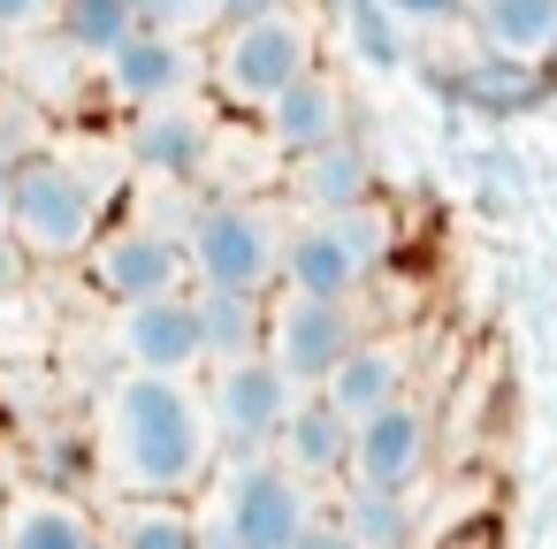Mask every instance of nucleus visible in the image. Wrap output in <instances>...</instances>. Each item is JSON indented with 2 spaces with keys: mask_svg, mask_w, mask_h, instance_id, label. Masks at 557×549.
I'll return each mask as SVG.
<instances>
[{
  "mask_svg": "<svg viewBox=\"0 0 557 549\" xmlns=\"http://www.w3.org/2000/svg\"><path fill=\"white\" fill-rule=\"evenodd\" d=\"M92 450L115 496H184L222 473V435L191 374H108L92 397Z\"/></svg>",
  "mask_w": 557,
  "mask_h": 549,
  "instance_id": "1",
  "label": "nucleus"
},
{
  "mask_svg": "<svg viewBox=\"0 0 557 549\" xmlns=\"http://www.w3.org/2000/svg\"><path fill=\"white\" fill-rule=\"evenodd\" d=\"M306 70H321V24L306 9H275V16H252V24H222L207 39V85L222 108H245V115H268Z\"/></svg>",
  "mask_w": 557,
  "mask_h": 549,
  "instance_id": "2",
  "label": "nucleus"
},
{
  "mask_svg": "<svg viewBox=\"0 0 557 549\" xmlns=\"http://www.w3.org/2000/svg\"><path fill=\"white\" fill-rule=\"evenodd\" d=\"M313 526V481H298L275 450L222 458L214 503L199 511V549H298Z\"/></svg>",
  "mask_w": 557,
  "mask_h": 549,
  "instance_id": "3",
  "label": "nucleus"
},
{
  "mask_svg": "<svg viewBox=\"0 0 557 549\" xmlns=\"http://www.w3.org/2000/svg\"><path fill=\"white\" fill-rule=\"evenodd\" d=\"M100 229H108V199H100V184H92L77 161H62V153H32V161H16L9 237H16L39 267H70V260H85V252L100 245Z\"/></svg>",
  "mask_w": 557,
  "mask_h": 549,
  "instance_id": "4",
  "label": "nucleus"
},
{
  "mask_svg": "<svg viewBox=\"0 0 557 549\" xmlns=\"http://www.w3.org/2000/svg\"><path fill=\"white\" fill-rule=\"evenodd\" d=\"M283 245H290V222L268 199H207L184 222V252H191V283L199 290L275 298L283 290Z\"/></svg>",
  "mask_w": 557,
  "mask_h": 549,
  "instance_id": "5",
  "label": "nucleus"
},
{
  "mask_svg": "<svg viewBox=\"0 0 557 549\" xmlns=\"http://www.w3.org/2000/svg\"><path fill=\"white\" fill-rule=\"evenodd\" d=\"M397 252V222L374 207H351V214H306L290 222V245H283V290H306V298H359Z\"/></svg>",
  "mask_w": 557,
  "mask_h": 549,
  "instance_id": "6",
  "label": "nucleus"
},
{
  "mask_svg": "<svg viewBox=\"0 0 557 549\" xmlns=\"http://www.w3.org/2000/svg\"><path fill=\"white\" fill-rule=\"evenodd\" d=\"M306 389L268 359V351H245V359H222L207 366V412H214V435H222V458H260L275 450L290 404Z\"/></svg>",
  "mask_w": 557,
  "mask_h": 549,
  "instance_id": "7",
  "label": "nucleus"
},
{
  "mask_svg": "<svg viewBox=\"0 0 557 549\" xmlns=\"http://www.w3.org/2000/svg\"><path fill=\"white\" fill-rule=\"evenodd\" d=\"M420 85H428L435 100L481 115V123H519V115H534V108L557 92V70H549V62L496 54V47L473 39V54H450V62L435 54V62H420Z\"/></svg>",
  "mask_w": 557,
  "mask_h": 549,
  "instance_id": "8",
  "label": "nucleus"
},
{
  "mask_svg": "<svg viewBox=\"0 0 557 549\" xmlns=\"http://www.w3.org/2000/svg\"><path fill=\"white\" fill-rule=\"evenodd\" d=\"M92 298L108 305H138V298H169V290H191V252H184V229H153V222H108L100 245L77 260Z\"/></svg>",
  "mask_w": 557,
  "mask_h": 549,
  "instance_id": "9",
  "label": "nucleus"
},
{
  "mask_svg": "<svg viewBox=\"0 0 557 549\" xmlns=\"http://www.w3.org/2000/svg\"><path fill=\"white\" fill-rule=\"evenodd\" d=\"M351 344H359V321H351L344 298H306V290H275L268 298V359L298 389H321Z\"/></svg>",
  "mask_w": 557,
  "mask_h": 549,
  "instance_id": "10",
  "label": "nucleus"
},
{
  "mask_svg": "<svg viewBox=\"0 0 557 549\" xmlns=\"http://www.w3.org/2000/svg\"><path fill=\"white\" fill-rule=\"evenodd\" d=\"M199 85H207V47L169 39V32H131V39L100 62V92H108L123 115H146V108L191 100Z\"/></svg>",
  "mask_w": 557,
  "mask_h": 549,
  "instance_id": "11",
  "label": "nucleus"
},
{
  "mask_svg": "<svg viewBox=\"0 0 557 549\" xmlns=\"http://www.w3.org/2000/svg\"><path fill=\"white\" fill-rule=\"evenodd\" d=\"M115 359L131 374H199L207 366V328H199V298L169 290V298H138L115 305Z\"/></svg>",
  "mask_w": 557,
  "mask_h": 549,
  "instance_id": "12",
  "label": "nucleus"
},
{
  "mask_svg": "<svg viewBox=\"0 0 557 549\" xmlns=\"http://www.w3.org/2000/svg\"><path fill=\"white\" fill-rule=\"evenodd\" d=\"M214 115L191 108V100H169V108H146L123 123V161L153 184H199L207 176V153H214Z\"/></svg>",
  "mask_w": 557,
  "mask_h": 549,
  "instance_id": "13",
  "label": "nucleus"
},
{
  "mask_svg": "<svg viewBox=\"0 0 557 549\" xmlns=\"http://www.w3.org/2000/svg\"><path fill=\"white\" fill-rule=\"evenodd\" d=\"M428 458H435V420H428L412 397L367 412L359 435H351V481H359V488H397V496H412V481L428 473Z\"/></svg>",
  "mask_w": 557,
  "mask_h": 549,
  "instance_id": "14",
  "label": "nucleus"
},
{
  "mask_svg": "<svg viewBox=\"0 0 557 549\" xmlns=\"http://www.w3.org/2000/svg\"><path fill=\"white\" fill-rule=\"evenodd\" d=\"M260 130H268V146H275L283 169H290V161H306V153L351 138V130H359V108H351V92H344L336 70H306V77L260 115Z\"/></svg>",
  "mask_w": 557,
  "mask_h": 549,
  "instance_id": "15",
  "label": "nucleus"
},
{
  "mask_svg": "<svg viewBox=\"0 0 557 549\" xmlns=\"http://www.w3.org/2000/svg\"><path fill=\"white\" fill-rule=\"evenodd\" d=\"M290 199L306 214H351V207H374L382 199V169H374V146L351 130L306 161H290Z\"/></svg>",
  "mask_w": 557,
  "mask_h": 549,
  "instance_id": "16",
  "label": "nucleus"
},
{
  "mask_svg": "<svg viewBox=\"0 0 557 549\" xmlns=\"http://www.w3.org/2000/svg\"><path fill=\"white\" fill-rule=\"evenodd\" d=\"M9 77H16V92H24L39 115H70V108L100 85V62L77 54L62 32H32V39L9 47Z\"/></svg>",
  "mask_w": 557,
  "mask_h": 549,
  "instance_id": "17",
  "label": "nucleus"
},
{
  "mask_svg": "<svg viewBox=\"0 0 557 549\" xmlns=\"http://www.w3.org/2000/svg\"><path fill=\"white\" fill-rule=\"evenodd\" d=\"M351 435H359V420L336 412L321 389H306V397L290 404L283 435H275V458H283L298 481H351Z\"/></svg>",
  "mask_w": 557,
  "mask_h": 549,
  "instance_id": "18",
  "label": "nucleus"
},
{
  "mask_svg": "<svg viewBox=\"0 0 557 549\" xmlns=\"http://www.w3.org/2000/svg\"><path fill=\"white\" fill-rule=\"evenodd\" d=\"M405 374H412V359H405L397 336H359V344L336 359V374L321 382V397H329L336 412L367 420V412H382V404L405 397Z\"/></svg>",
  "mask_w": 557,
  "mask_h": 549,
  "instance_id": "19",
  "label": "nucleus"
},
{
  "mask_svg": "<svg viewBox=\"0 0 557 549\" xmlns=\"http://www.w3.org/2000/svg\"><path fill=\"white\" fill-rule=\"evenodd\" d=\"M0 534H9V549H108V526L62 496V488H32L9 503V519H0Z\"/></svg>",
  "mask_w": 557,
  "mask_h": 549,
  "instance_id": "20",
  "label": "nucleus"
},
{
  "mask_svg": "<svg viewBox=\"0 0 557 549\" xmlns=\"http://www.w3.org/2000/svg\"><path fill=\"white\" fill-rule=\"evenodd\" d=\"M466 32L519 62H557V0H473Z\"/></svg>",
  "mask_w": 557,
  "mask_h": 549,
  "instance_id": "21",
  "label": "nucleus"
},
{
  "mask_svg": "<svg viewBox=\"0 0 557 549\" xmlns=\"http://www.w3.org/2000/svg\"><path fill=\"white\" fill-rule=\"evenodd\" d=\"M108 549H199V511L184 496H115Z\"/></svg>",
  "mask_w": 557,
  "mask_h": 549,
  "instance_id": "22",
  "label": "nucleus"
},
{
  "mask_svg": "<svg viewBox=\"0 0 557 549\" xmlns=\"http://www.w3.org/2000/svg\"><path fill=\"white\" fill-rule=\"evenodd\" d=\"M191 298H199V328H207V366L268 351V298H252V290H199V283H191Z\"/></svg>",
  "mask_w": 557,
  "mask_h": 549,
  "instance_id": "23",
  "label": "nucleus"
},
{
  "mask_svg": "<svg viewBox=\"0 0 557 549\" xmlns=\"http://www.w3.org/2000/svg\"><path fill=\"white\" fill-rule=\"evenodd\" d=\"M336 526L359 541V549H412V534H420V519H412V496H397V488H344V503H336Z\"/></svg>",
  "mask_w": 557,
  "mask_h": 549,
  "instance_id": "24",
  "label": "nucleus"
},
{
  "mask_svg": "<svg viewBox=\"0 0 557 549\" xmlns=\"http://www.w3.org/2000/svg\"><path fill=\"white\" fill-rule=\"evenodd\" d=\"M54 32L77 47V54H92V62H108L131 32H146L138 24V0H62V16H54Z\"/></svg>",
  "mask_w": 557,
  "mask_h": 549,
  "instance_id": "25",
  "label": "nucleus"
},
{
  "mask_svg": "<svg viewBox=\"0 0 557 549\" xmlns=\"http://www.w3.org/2000/svg\"><path fill=\"white\" fill-rule=\"evenodd\" d=\"M336 16H344L351 62H367V70H405L412 62V32L382 9V0H336Z\"/></svg>",
  "mask_w": 557,
  "mask_h": 549,
  "instance_id": "26",
  "label": "nucleus"
},
{
  "mask_svg": "<svg viewBox=\"0 0 557 549\" xmlns=\"http://www.w3.org/2000/svg\"><path fill=\"white\" fill-rule=\"evenodd\" d=\"M100 473V450H92V427H47L39 442V488H85Z\"/></svg>",
  "mask_w": 557,
  "mask_h": 549,
  "instance_id": "27",
  "label": "nucleus"
},
{
  "mask_svg": "<svg viewBox=\"0 0 557 549\" xmlns=\"http://www.w3.org/2000/svg\"><path fill=\"white\" fill-rule=\"evenodd\" d=\"M138 24H146V32H169V39H191V47H207L230 16H222V0H138Z\"/></svg>",
  "mask_w": 557,
  "mask_h": 549,
  "instance_id": "28",
  "label": "nucleus"
},
{
  "mask_svg": "<svg viewBox=\"0 0 557 549\" xmlns=\"http://www.w3.org/2000/svg\"><path fill=\"white\" fill-rule=\"evenodd\" d=\"M382 9H389L405 32H466L473 0H382Z\"/></svg>",
  "mask_w": 557,
  "mask_h": 549,
  "instance_id": "29",
  "label": "nucleus"
},
{
  "mask_svg": "<svg viewBox=\"0 0 557 549\" xmlns=\"http://www.w3.org/2000/svg\"><path fill=\"white\" fill-rule=\"evenodd\" d=\"M62 0H0V32L9 39H32V32H54Z\"/></svg>",
  "mask_w": 557,
  "mask_h": 549,
  "instance_id": "30",
  "label": "nucleus"
},
{
  "mask_svg": "<svg viewBox=\"0 0 557 549\" xmlns=\"http://www.w3.org/2000/svg\"><path fill=\"white\" fill-rule=\"evenodd\" d=\"M32 267H39V260H32V252H24L9 229H0V298H9V290H24V275H32Z\"/></svg>",
  "mask_w": 557,
  "mask_h": 549,
  "instance_id": "31",
  "label": "nucleus"
},
{
  "mask_svg": "<svg viewBox=\"0 0 557 549\" xmlns=\"http://www.w3.org/2000/svg\"><path fill=\"white\" fill-rule=\"evenodd\" d=\"M298 549H359V541H351V534H344L336 519H313V526L298 534Z\"/></svg>",
  "mask_w": 557,
  "mask_h": 549,
  "instance_id": "32",
  "label": "nucleus"
},
{
  "mask_svg": "<svg viewBox=\"0 0 557 549\" xmlns=\"http://www.w3.org/2000/svg\"><path fill=\"white\" fill-rule=\"evenodd\" d=\"M275 9H306V0H222L230 24H252V16H275Z\"/></svg>",
  "mask_w": 557,
  "mask_h": 549,
  "instance_id": "33",
  "label": "nucleus"
},
{
  "mask_svg": "<svg viewBox=\"0 0 557 549\" xmlns=\"http://www.w3.org/2000/svg\"><path fill=\"white\" fill-rule=\"evenodd\" d=\"M9 207H16V153H0V229H9Z\"/></svg>",
  "mask_w": 557,
  "mask_h": 549,
  "instance_id": "34",
  "label": "nucleus"
},
{
  "mask_svg": "<svg viewBox=\"0 0 557 549\" xmlns=\"http://www.w3.org/2000/svg\"><path fill=\"white\" fill-rule=\"evenodd\" d=\"M9 47H16V39H9V32H0V70H9Z\"/></svg>",
  "mask_w": 557,
  "mask_h": 549,
  "instance_id": "35",
  "label": "nucleus"
},
{
  "mask_svg": "<svg viewBox=\"0 0 557 549\" xmlns=\"http://www.w3.org/2000/svg\"><path fill=\"white\" fill-rule=\"evenodd\" d=\"M0 549H9V534H0Z\"/></svg>",
  "mask_w": 557,
  "mask_h": 549,
  "instance_id": "36",
  "label": "nucleus"
},
{
  "mask_svg": "<svg viewBox=\"0 0 557 549\" xmlns=\"http://www.w3.org/2000/svg\"><path fill=\"white\" fill-rule=\"evenodd\" d=\"M549 70H557V62H549Z\"/></svg>",
  "mask_w": 557,
  "mask_h": 549,
  "instance_id": "37",
  "label": "nucleus"
}]
</instances>
